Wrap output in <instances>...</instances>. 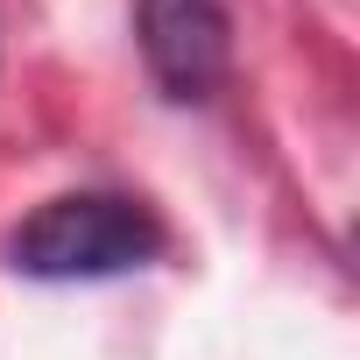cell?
I'll list each match as a JSON object with an SVG mask.
<instances>
[{
  "label": "cell",
  "mask_w": 360,
  "mask_h": 360,
  "mask_svg": "<svg viewBox=\"0 0 360 360\" xmlns=\"http://www.w3.org/2000/svg\"><path fill=\"white\" fill-rule=\"evenodd\" d=\"M155 255H162V219L113 191H64L8 233V269L36 283H99L148 269Z\"/></svg>",
  "instance_id": "6da1fadb"
},
{
  "label": "cell",
  "mask_w": 360,
  "mask_h": 360,
  "mask_svg": "<svg viewBox=\"0 0 360 360\" xmlns=\"http://www.w3.org/2000/svg\"><path fill=\"white\" fill-rule=\"evenodd\" d=\"M134 36H141V64L162 85V99L205 106L226 85L233 29H226L219 0H141L134 8Z\"/></svg>",
  "instance_id": "7a4b0ae2"
}]
</instances>
